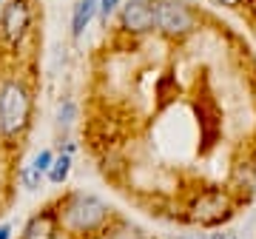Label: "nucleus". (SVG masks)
<instances>
[{
	"label": "nucleus",
	"mask_w": 256,
	"mask_h": 239,
	"mask_svg": "<svg viewBox=\"0 0 256 239\" xmlns=\"http://www.w3.org/2000/svg\"><path fill=\"white\" fill-rule=\"evenodd\" d=\"M34 126V86L26 74L9 72L0 77V151L18 156Z\"/></svg>",
	"instance_id": "obj_1"
},
{
	"label": "nucleus",
	"mask_w": 256,
	"mask_h": 239,
	"mask_svg": "<svg viewBox=\"0 0 256 239\" xmlns=\"http://www.w3.org/2000/svg\"><path fill=\"white\" fill-rule=\"evenodd\" d=\"M0 156H3V151H0ZM9 200H12V180H9V174H6L3 160H0V214L9 205Z\"/></svg>",
	"instance_id": "obj_14"
},
{
	"label": "nucleus",
	"mask_w": 256,
	"mask_h": 239,
	"mask_svg": "<svg viewBox=\"0 0 256 239\" xmlns=\"http://www.w3.org/2000/svg\"><path fill=\"white\" fill-rule=\"evenodd\" d=\"M210 3H216V6H228V9H239V6H245L248 0H210Z\"/></svg>",
	"instance_id": "obj_15"
},
{
	"label": "nucleus",
	"mask_w": 256,
	"mask_h": 239,
	"mask_svg": "<svg viewBox=\"0 0 256 239\" xmlns=\"http://www.w3.org/2000/svg\"><path fill=\"white\" fill-rule=\"evenodd\" d=\"M72 166H74L72 151H63V148H60V154H54V162H52V171H48L46 180L52 185H63L66 180H68V174H72Z\"/></svg>",
	"instance_id": "obj_10"
},
{
	"label": "nucleus",
	"mask_w": 256,
	"mask_h": 239,
	"mask_svg": "<svg viewBox=\"0 0 256 239\" xmlns=\"http://www.w3.org/2000/svg\"><path fill=\"white\" fill-rule=\"evenodd\" d=\"M74 117H77V102L74 100H60V106H57V128L66 131L68 126L74 122Z\"/></svg>",
	"instance_id": "obj_11"
},
{
	"label": "nucleus",
	"mask_w": 256,
	"mask_h": 239,
	"mask_svg": "<svg viewBox=\"0 0 256 239\" xmlns=\"http://www.w3.org/2000/svg\"><path fill=\"white\" fill-rule=\"evenodd\" d=\"M97 12H100V0H74V9H72V37L74 40H80L86 34V28L92 26Z\"/></svg>",
	"instance_id": "obj_8"
},
{
	"label": "nucleus",
	"mask_w": 256,
	"mask_h": 239,
	"mask_svg": "<svg viewBox=\"0 0 256 239\" xmlns=\"http://www.w3.org/2000/svg\"><path fill=\"white\" fill-rule=\"evenodd\" d=\"M122 3H126V0H100V12H97V18H100V23L106 28H108L111 20L117 18V12H120Z\"/></svg>",
	"instance_id": "obj_13"
},
{
	"label": "nucleus",
	"mask_w": 256,
	"mask_h": 239,
	"mask_svg": "<svg viewBox=\"0 0 256 239\" xmlns=\"http://www.w3.org/2000/svg\"><path fill=\"white\" fill-rule=\"evenodd\" d=\"M242 200H236V194L222 185H210L194 194V200L188 202V214L185 220L196 225V228H222L225 222L236 216V208Z\"/></svg>",
	"instance_id": "obj_3"
},
{
	"label": "nucleus",
	"mask_w": 256,
	"mask_h": 239,
	"mask_svg": "<svg viewBox=\"0 0 256 239\" xmlns=\"http://www.w3.org/2000/svg\"><path fill=\"white\" fill-rule=\"evenodd\" d=\"M63 228H60V216H57L54 202H46L40 211H34L23 225L20 239H60Z\"/></svg>",
	"instance_id": "obj_7"
},
{
	"label": "nucleus",
	"mask_w": 256,
	"mask_h": 239,
	"mask_svg": "<svg viewBox=\"0 0 256 239\" xmlns=\"http://www.w3.org/2000/svg\"><path fill=\"white\" fill-rule=\"evenodd\" d=\"M117 28L126 37H148L156 34V12L154 0H126L117 12Z\"/></svg>",
	"instance_id": "obj_6"
},
{
	"label": "nucleus",
	"mask_w": 256,
	"mask_h": 239,
	"mask_svg": "<svg viewBox=\"0 0 256 239\" xmlns=\"http://www.w3.org/2000/svg\"><path fill=\"white\" fill-rule=\"evenodd\" d=\"M3 3H6V0H0V9H3Z\"/></svg>",
	"instance_id": "obj_18"
},
{
	"label": "nucleus",
	"mask_w": 256,
	"mask_h": 239,
	"mask_svg": "<svg viewBox=\"0 0 256 239\" xmlns=\"http://www.w3.org/2000/svg\"><path fill=\"white\" fill-rule=\"evenodd\" d=\"M34 26V3L32 0H6L0 9V48L18 52Z\"/></svg>",
	"instance_id": "obj_5"
},
{
	"label": "nucleus",
	"mask_w": 256,
	"mask_h": 239,
	"mask_svg": "<svg viewBox=\"0 0 256 239\" xmlns=\"http://www.w3.org/2000/svg\"><path fill=\"white\" fill-rule=\"evenodd\" d=\"M14 228H12V222H0V239H12Z\"/></svg>",
	"instance_id": "obj_16"
},
{
	"label": "nucleus",
	"mask_w": 256,
	"mask_h": 239,
	"mask_svg": "<svg viewBox=\"0 0 256 239\" xmlns=\"http://www.w3.org/2000/svg\"><path fill=\"white\" fill-rule=\"evenodd\" d=\"M52 162H54V151H52V148H40V151L32 156V162H28V166L34 168V171H40L43 176H48V171H52Z\"/></svg>",
	"instance_id": "obj_12"
},
{
	"label": "nucleus",
	"mask_w": 256,
	"mask_h": 239,
	"mask_svg": "<svg viewBox=\"0 0 256 239\" xmlns=\"http://www.w3.org/2000/svg\"><path fill=\"white\" fill-rule=\"evenodd\" d=\"M228 239H239V236H236V234H230V236H228Z\"/></svg>",
	"instance_id": "obj_17"
},
{
	"label": "nucleus",
	"mask_w": 256,
	"mask_h": 239,
	"mask_svg": "<svg viewBox=\"0 0 256 239\" xmlns=\"http://www.w3.org/2000/svg\"><path fill=\"white\" fill-rule=\"evenodd\" d=\"M156 37L168 43H185L202 28V12L188 0H154Z\"/></svg>",
	"instance_id": "obj_4"
},
{
	"label": "nucleus",
	"mask_w": 256,
	"mask_h": 239,
	"mask_svg": "<svg viewBox=\"0 0 256 239\" xmlns=\"http://www.w3.org/2000/svg\"><path fill=\"white\" fill-rule=\"evenodd\" d=\"M60 228L68 239H102L117 211L92 191H66L54 200Z\"/></svg>",
	"instance_id": "obj_2"
},
{
	"label": "nucleus",
	"mask_w": 256,
	"mask_h": 239,
	"mask_svg": "<svg viewBox=\"0 0 256 239\" xmlns=\"http://www.w3.org/2000/svg\"><path fill=\"white\" fill-rule=\"evenodd\" d=\"M102 239H156L151 230H146L142 225H137V222L126 220V216H120L108 225V230H106V236Z\"/></svg>",
	"instance_id": "obj_9"
}]
</instances>
